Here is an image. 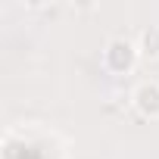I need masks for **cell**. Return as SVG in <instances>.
Instances as JSON below:
<instances>
[{
	"label": "cell",
	"mask_w": 159,
	"mask_h": 159,
	"mask_svg": "<svg viewBox=\"0 0 159 159\" xmlns=\"http://www.w3.org/2000/svg\"><path fill=\"white\" fill-rule=\"evenodd\" d=\"M137 50L143 59H159V25H147L137 38Z\"/></svg>",
	"instance_id": "3"
},
{
	"label": "cell",
	"mask_w": 159,
	"mask_h": 159,
	"mask_svg": "<svg viewBox=\"0 0 159 159\" xmlns=\"http://www.w3.org/2000/svg\"><path fill=\"white\" fill-rule=\"evenodd\" d=\"M131 103H134V109H137L143 119H159V84H156V81L137 84L134 94H131Z\"/></svg>",
	"instance_id": "2"
},
{
	"label": "cell",
	"mask_w": 159,
	"mask_h": 159,
	"mask_svg": "<svg viewBox=\"0 0 159 159\" xmlns=\"http://www.w3.org/2000/svg\"><path fill=\"white\" fill-rule=\"evenodd\" d=\"M137 59H140V50L128 38H109L106 47H103V66L112 75H128L137 66Z\"/></svg>",
	"instance_id": "1"
}]
</instances>
